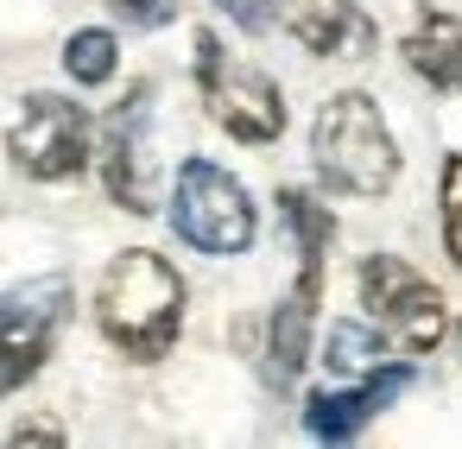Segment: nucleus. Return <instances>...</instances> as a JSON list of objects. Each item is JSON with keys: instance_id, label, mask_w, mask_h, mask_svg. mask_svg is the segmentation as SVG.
Here are the masks:
<instances>
[{"instance_id": "18", "label": "nucleus", "mask_w": 462, "mask_h": 449, "mask_svg": "<svg viewBox=\"0 0 462 449\" xmlns=\"http://www.w3.org/2000/svg\"><path fill=\"white\" fill-rule=\"evenodd\" d=\"M14 443H64V424H51V417H26V424L14 430Z\"/></svg>"}, {"instance_id": "15", "label": "nucleus", "mask_w": 462, "mask_h": 449, "mask_svg": "<svg viewBox=\"0 0 462 449\" xmlns=\"http://www.w3.org/2000/svg\"><path fill=\"white\" fill-rule=\"evenodd\" d=\"M443 247L462 266V152H449L443 165Z\"/></svg>"}, {"instance_id": "8", "label": "nucleus", "mask_w": 462, "mask_h": 449, "mask_svg": "<svg viewBox=\"0 0 462 449\" xmlns=\"http://www.w3.org/2000/svg\"><path fill=\"white\" fill-rule=\"evenodd\" d=\"M146 121H152V89L134 83V96L108 115L102 127V178H108V197L134 215H152L159 209V190H152V152H146Z\"/></svg>"}, {"instance_id": "19", "label": "nucleus", "mask_w": 462, "mask_h": 449, "mask_svg": "<svg viewBox=\"0 0 462 449\" xmlns=\"http://www.w3.org/2000/svg\"><path fill=\"white\" fill-rule=\"evenodd\" d=\"M456 342H462V329H456Z\"/></svg>"}, {"instance_id": "14", "label": "nucleus", "mask_w": 462, "mask_h": 449, "mask_svg": "<svg viewBox=\"0 0 462 449\" xmlns=\"http://www.w3.org/2000/svg\"><path fill=\"white\" fill-rule=\"evenodd\" d=\"M380 335L367 329V323H329V342H323V361H329V373H342V380H355V373H367V367H380Z\"/></svg>"}, {"instance_id": "3", "label": "nucleus", "mask_w": 462, "mask_h": 449, "mask_svg": "<svg viewBox=\"0 0 462 449\" xmlns=\"http://www.w3.org/2000/svg\"><path fill=\"white\" fill-rule=\"evenodd\" d=\"M197 83H203L209 121H216L228 140H241V146H273V140L285 133V96H279V83H273L260 64L228 58L209 26L197 32Z\"/></svg>"}, {"instance_id": "5", "label": "nucleus", "mask_w": 462, "mask_h": 449, "mask_svg": "<svg viewBox=\"0 0 462 449\" xmlns=\"http://www.w3.org/2000/svg\"><path fill=\"white\" fill-rule=\"evenodd\" d=\"M171 228L197 247V253H247L254 247V203L241 190V178H228L209 159H184L178 190H171Z\"/></svg>"}, {"instance_id": "17", "label": "nucleus", "mask_w": 462, "mask_h": 449, "mask_svg": "<svg viewBox=\"0 0 462 449\" xmlns=\"http://www.w3.org/2000/svg\"><path fill=\"white\" fill-rule=\"evenodd\" d=\"M216 7H222L241 32H266V26H273V0H216Z\"/></svg>"}, {"instance_id": "11", "label": "nucleus", "mask_w": 462, "mask_h": 449, "mask_svg": "<svg viewBox=\"0 0 462 449\" xmlns=\"http://www.w3.org/2000/svg\"><path fill=\"white\" fill-rule=\"evenodd\" d=\"M317 298H323V260H298V291L273 310V335H266V354H273V380H298L304 361H310V323H317Z\"/></svg>"}, {"instance_id": "6", "label": "nucleus", "mask_w": 462, "mask_h": 449, "mask_svg": "<svg viewBox=\"0 0 462 449\" xmlns=\"http://www.w3.org/2000/svg\"><path fill=\"white\" fill-rule=\"evenodd\" d=\"M70 316V279L64 272H45V279H26L14 291H0V392L26 386L45 354H51V335L64 329Z\"/></svg>"}, {"instance_id": "4", "label": "nucleus", "mask_w": 462, "mask_h": 449, "mask_svg": "<svg viewBox=\"0 0 462 449\" xmlns=\"http://www.w3.org/2000/svg\"><path fill=\"white\" fill-rule=\"evenodd\" d=\"M361 304L367 316L380 323L386 342H399L405 354H430L443 335H449V310H443V291L405 266L399 253H367L361 260Z\"/></svg>"}, {"instance_id": "1", "label": "nucleus", "mask_w": 462, "mask_h": 449, "mask_svg": "<svg viewBox=\"0 0 462 449\" xmlns=\"http://www.w3.org/2000/svg\"><path fill=\"white\" fill-rule=\"evenodd\" d=\"M96 323L127 361L171 354V342L184 329V279H178V266L165 253H152V247L115 253V266L102 272V291H96Z\"/></svg>"}, {"instance_id": "2", "label": "nucleus", "mask_w": 462, "mask_h": 449, "mask_svg": "<svg viewBox=\"0 0 462 449\" xmlns=\"http://www.w3.org/2000/svg\"><path fill=\"white\" fill-rule=\"evenodd\" d=\"M310 159H317V178L342 197H386L399 184V146L380 121V102L361 89H342L323 102L310 127Z\"/></svg>"}, {"instance_id": "12", "label": "nucleus", "mask_w": 462, "mask_h": 449, "mask_svg": "<svg viewBox=\"0 0 462 449\" xmlns=\"http://www.w3.org/2000/svg\"><path fill=\"white\" fill-rule=\"evenodd\" d=\"M405 64L443 89V96H462V20L456 14H424L405 39Z\"/></svg>"}, {"instance_id": "9", "label": "nucleus", "mask_w": 462, "mask_h": 449, "mask_svg": "<svg viewBox=\"0 0 462 449\" xmlns=\"http://www.w3.org/2000/svg\"><path fill=\"white\" fill-rule=\"evenodd\" d=\"M279 20L310 58H367L380 45L374 20L355 0H279Z\"/></svg>"}, {"instance_id": "16", "label": "nucleus", "mask_w": 462, "mask_h": 449, "mask_svg": "<svg viewBox=\"0 0 462 449\" xmlns=\"http://www.w3.org/2000/svg\"><path fill=\"white\" fill-rule=\"evenodd\" d=\"M108 14L134 32H159V26L178 20V0H108Z\"/></svg>"}, {"instance_id": "10", "label": "nucleus", "mask_w": 462, "mask_h": 449, "mask_svg": "<svg viewBox=\"0 0 462 449\" xmlns=\"http://www.w3.org/2000/svg\"><path fill=\"white\" fill-rule=\"evenodd\" d=\"M411 386V367L399 361V367H367V380L355 386V392H310L304 399V430L310 436H323V443H348L374 411H386L399 392Z\"/></svg>"}, {"instance_id": "7", "label": "nucleus", "mask_w": 462, "mask_h": 449, "mask_svg": "<svg viewBox=\"0 0 462 449\" xmlns=\"http://www.w3.org/2000/svg\"><path fill=\"white\" fill-rule=\"evenodd\" d=\"M7 152L26 178L64 184L89 165V115L64 96H26L20 121L7 127Z\"/></svg>"}, {"instance_id": "13", "label": "nucleus", "mask_w": 462, "mask_h": 449, "mask_svg": "<svg viewBox=\"0 0 462 449\" xmlns=\"http://www.w3.org/2000/svg\"><path fill=\"white\" fill-rule=\"evenodd\" d=\"M115 64H121V45H115L108 26H83V32H70V45H64V70H70V83L102 89V83L115 77Z\"/></svg>"}]
</instances>
